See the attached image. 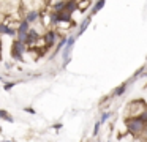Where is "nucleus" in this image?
Listing matches in <instances>:
<instances>
[{
  "label": "nucleus",
  "mask_w": 147,
  "mask_h": 142,
  "mask_svg": "<svg viewBox=\"0 0 147 142\" xmlns=\"http://www.w3.org/2000/svg\"><path fill=\"white\" fill-rule=\"evenodd\" d=\"M125 125H127V129H128L130 134L139 136V134H142V133H144L147 123L142 122L139 117H128V118L125 120Z\"/></svg>",
  "instance_id": "1"
},
{
  "label": "nucleus",
  "mask_w": 147,
  "mask_h": 142,
  "mask_svg": "<svg viewBox=\"0 0 147 142\" xmlns=\"http://www.w3.org/2000/svg\"><path fill=\"white\" fill-rule=\"evenodd\" d=\"M27 49V44L24 41H19V40H14L13 44H11V59L13 60H18V62H24L22 55Z\"/></svg>",
  "instance_id": "2"
},
{
  "label": "nucleus",
  "mask_w": 147,
  "mask_h": 142,
  "mask_svg": "<svg viewBox=\"0 0 147 142\" xmlns=\"http://www.w3.org/2000/svg\"><path fill=\"white\" fill-rule=\"evenodd\" d=\"M78 35H71V36H68V43L67 46L62 49V59H63V68L70 63L71 60V50H73V46H74V41H76Z\"/></svg>",
  "instance_id": "3"
},
{
  "label": "nucleus",
  "mask_w": 147,
  "mask_h": 142,
  "mask_svg": "<svg viewBox=\"0 0 147 142\" xmlns=\"http://www.w3.org/2000/svg\"><path fill=\"white\" fill-rule=\"evenodd\" d=\"M30 28H32V27H30V24L26 21V19H22V21L19 22V25H18V38H16V40L24 41V43H26L27 35H29Z\"/></svg>",
  "instance_id": "4"
},
{
  "label": "nucleus",
  "mask_w": 147,
  "mask_h": 142,
  "mask_svg": "<svg viewBox=\"0 0 147 142\" xmlns=\"http://www.w3.org/2000/svg\"><path fill=\"white\" fill-rule=\"evenodd\" d=\"M0 32H2L3 35H8V36H11V38H18V28H14V27H11V25H8L5 21L0 24Z\"/></svg>",
  "instance_id": "5"
},
{
  "label": "nucleus",
  "mask_w": 147,
  "mask_h": 142,
  "mask_svg": "<svg viewBox=\"0 0 147 142\" xmlns=\"http://www.w3.org/2000/svg\"><path fill=\"white\" fill-rule=\"evenodd\" d=\"M24 19H26L29 24H33V22H36V21L41 19V11H40V9H30V11H26Z\"/></svg>",
  "instance_id": "6"
},
{
  "label": "nucleus",
  "mask_w": 147,
  "mask_h": 142,
  "mask_svg": "<svg viewBox=\"0 0 147 142\" xmlns=\"http://www.w3.org/2000/svg\"><path fill=\"white\" fill-rule=\"evenodd\" d=\"M38 40H40V33H38V30H36V28H30L29 35H27V40H26V44L32 47V46H35V44L38 43Z\"/></svg>",
  "instance_id": "7"
},
{
  "label": "nucleus",
  "mask_w": 147,
  "mask_h": 142,
  "mask_svg": "<svg viewBox=\"0 0 147 142\" xmlns=\"http://www.w3.org/2000/svg\"><path fill=\"white\" fill-rule=\"evenodd\" d=\"M55 43H57V32L49 28V30L45 33V44L48 47H51V46H54Z\"/></svg>",
  "instance_id": "8"
},
{
  "label": "nucleus",
  "mask_w": 147,
  "mask_h": 142,
  "mask_svg": "<svg viewBox=\"0 0 147 142\" xmlns=\"http://www.w3.org/2000/svg\"><path fill=\"white\" fill-rule=\"evenodd\" d=\"M90 22H92V14H89L87 17H84V21L81 22V25H79V32H78V36H81V35H82L84 32L87 30V27L90 25Z\"/></svg>",
  "instance_id": "9"
},
{
  "label": "nucleus",
  "mask_w": 147,
  "mask_h": 142,
  "mask_svg": "<svg viewBox=\"0 0 147 142\" xmlns=\"http://www.w3.org/2000/svg\"><path fill=\"white\" fill-rule=\"evenodd\" d=\"M130 84H131V81L130 82H122L119 87L114 88V93H112V95H114V96H122V95L127 92V88H128V85H130Z\"/></svg>",
  "instance_id": "10"
},
{
  "label": "nucleus",
  "mask_w": 147,
  "mask_h": 142,
  "mask_svg": "<svg viewBox=\"0 0 147 142\" xmlns=\"http://www.w3.org/2000/svg\"><path fill=\"white\" fill-rule=\"evenodd\" d=\"M79 3L76 2V0H67V6H65V11L68 13V14H73L74 11H76L78 8H79Z\"/></svg>",
  "instance_id": "11"
},
{
  "label": "nucleus",
  "mask_w": 147,
  "mask_h": 142,
  "mask_svg": "<svg viewBox=\"0 0 147 142\" xmlns=\"http://www.w3.org/2000/svg\"><path fill=\"white\" fill-rule=\"evenodd\" d=\"M105 2H106V0H96V3H95V5H93V8H92V13H90V14H96V13H98L100 11V9H101L103 8V6H105Z\"/></svg>",
  "instance_id": "12"
},
{
  "label": "nucleus",
  "mask_w": 147,
  "mask_h": 142,
  "mask_svg": "<svg viewBox=\"0 0 147 142\" xmlns=\"http://www.w3.org/2000/svg\"><path fill=\"white\" fill-rule=\"evenodd\" d=\"M0 117H2L3 120H7V122H14V118H13V117H11L10 114H8L7 110H5V109L0 110Z\"/></svg>",
  "instance_id": "13"
},
{
  "label": "nucleus",
  "mask_w": 147,
  "mask_h": 142,
  "mask_svg": "<svg viewBox=\"0 0 147 142\" xmlns=\"http://www.w3.org/2000/svg\"><path fill=\"white\" fill-rule=\"evenodd\" d=\"M109 117H111V112H109V110H106V112H103L101 114V118H100V122H101V125L103 123H106L109 120Z\"/></svg>",
  "instance_id": "14"
},
{
  "label": "nucleus",
  "mask_w": 147,
  "mask_h": 142,
  "mask_svg": "<svg viewBox=\"0 0 147 142\" xmlns=\"http://www.w3.org/2000/svg\"><path fill=\"white\" fill-rule=\"evenodd\" d=\"M100 126H101V122H96L95 123V126H93V136H98V133H100Z\"/></svg>",
  "instance_id": "15"
},
{
  "label": "nucleus",
  "mask_w": 147,
  "mask_h": 142,
  "mask_svg": "<svg viewBox=\"0 0 147 142\" xmlns=\"http://www.w3.org/2000/svg\"><path fill=\"white\" fill-rule=\"evenodd\" d=\"M14 85H16V82H5V85H3V88H5V90H11V88H13L14 87Z\"/></svg>",
  "instance_id": "16"
},
{
  "label": "nucleus",
  "mask_w": 147,
  "mask_h": 142,
  "mask_svg": "<svg viewBox=\"0 0 147 142\" xmlns=\"http://www.w3.org/2000/svg\"><path fill=\"white\" fill-rule=\"evenodd\" d=\"M142 73H144V66H142V68H139V69H138L136 73H134V77H138V76H141V74H142Z\"/></svg>",
  "instance_id": "17"
},
{
  "label": "nucleus",
  "mask_w": 147,
  "mask_h": 142,
  "mask_svg": "<svg viewBox=\"0 0 147 142\" xmlns=\"http://www.w3.org/2000/svg\"><path fill=\"white\" fill-rule=\"evenodd\" d=\"M62 126H63L62 123H55V125H54V129H62Z\"/></svg>",
  "instance_id": "18"
},
{
  "label": "nucleus",
  "mask_w": 147,
  "mask_h": 142,
  "mask_svg": "<svg viewBox=\"0 0 147 142\" xmlns=\"http://www.w3.org/2000/svg\"><path fill=\"white\" fill-rule=\"evenodd\" d=\"M24 110H27V112H30V114H35V110H33V109H30V107H26Z\"/></svg>",
  "instance_id": "19"
},
{
  "label": "nucleus",
  "mask_w": 147,
  "mask_h": 142,
  "mask_svg": "<svg viewBox=\"0 0 147 142\" xmlns=\"http://www.w3.org/2000/svg\"><path fill=\"white\" fill-rule=\"evenodd\" d=\"M142 136L146 137V141H147V126H146V129H144V133H142Z\"/></svg>",
  "instance_id": "20"
},
{
  "label": "nucleus",
  "mask_w": 147,
  "mask_h": 142,
  "mask_svg": "<svg viewBox=\"0 0 147 142\" xmlns=\"http://www.w3.org/2000/svg\"><path fill=\"white\" fill-rule=\"evenodd\" d=\"M7 142H14V141H7Z\"/></svg>",
  "instance_id": "21"
},
{
  "label": "nucleus",
  "mask_w": 147,
  "mask_h": 142,
  "mask_svg": "<svg viewBox=\"0 0 147 142\" xmlns=\"http://www.w3.org/2000/svg\"><path fill=\"white\" fill-rule=\"evenodd\" d=\"M108 142H111V141H108Z\"/></svg>",
  "instance_id": "22"
},
{
  "label": "nucleus",
  "mask_w": 147,
  "mask_h": 142,
  "mask_svg": "<svg viewBox=\"0 0 147 142\" xmlns=\"http://www.w3.org/2000/svg\"><path fill=\"white\" fill-rule=\"evenodd\" d=\"M98 142H101V141H98Z\"/></svg>",
  "instance_id": "23"
}]
</instances>
